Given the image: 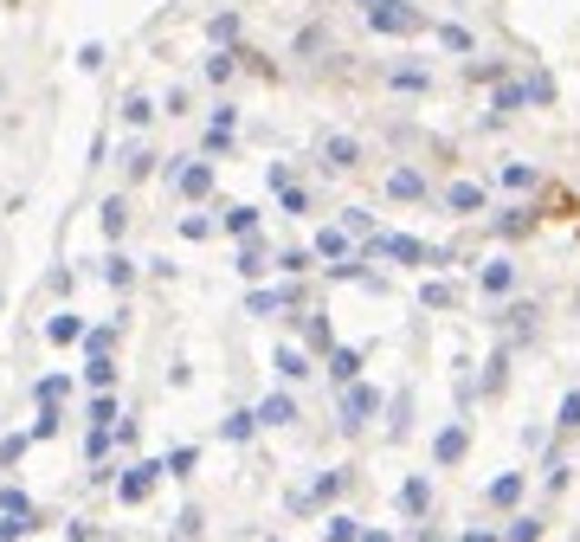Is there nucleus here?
<instances>
[{"instance_id": "13", "label": "nucleus", "mask_w": 580, "mask_h": 542, "mask_svg": "<svg viewBox=\"0 0 580 542\" xmlns=\"http://www.w3.org/2000/svg\"><path fill=\"white\" fill-rule=\"evenodd\" d=\"M523 104H529V85H503L496 91V110H523Z\"/></svg>"}, {"instance_id": "19", "label": "nucleus", "mask_w": 580, "mask_h": 542, "mask_svg": "<svg viewBox=\"0 0 580 542\" xmlns=\"http://www.w3.org/2000/svg\"><path fill=\"white\" fill-rule=\"evenodd\" d=\"M439 39H445L452 52H471V33H465V26H439Z\"/></svg>"}, {"instance_id": "9", "label": "nucleus", "mask_w": 580, "mask_h": 542, "mask_svg": "<svg viewBox=\"0 0 580 542\" xmlns=\"http://www.w3.org/2000/svg\"><path fill=\"white\" fill-rule=\"evenodd\" d=\"M355 368H361V356H355V349H335V356H329V375H335V381H348V387H355Z\"/></svg>"}, {"instance_id": "11", "label": "nucleus", "mask_w": 580, "mask_h": 542, "mask_svg": "<svg viewBox=\"0 0 580 542\" xmlns=\"http://www.w3.org/2000/svg\"><path fill=\"white\" fill-rule=\"evenodd\" d=\"M316 252L323 258H348V233H316Z\"/></svg>"}, {"instance_id": "14", "label": "nucleus", "mask_w": 580, "mask_h": 542, "mask_svg": "<svg viewBox=\"0 0 580 542\" xmlns=\"http://www.w3.org/2000/svg\"><path fill=\"white\" fill-rule=\"evenodd\" d=\"M516 497H523V478H496L490 485V504H516Z\"/></svg>"}, {"instance_id": "6", "label": "nucleus", "mask_w": 580, "mask_h": 542, "mask_svg": "<svg viewBox=\"0 0 580 542\" xmlns=\"http://www.w3.org/2000/svg\"><path fill=\"white\" fill-rule=\"evenodd\" d=\"M387 194H394V200H419V194H425V175H419V168H394V175H387Z\"/></svg>"}, {"instance_id": "15", "label": "nucleus", "mask_w": 580, "mask_h": 542, "mask_svg": "<svg viewBox=\"0 0 580 542\" xmlns=\"http://www.w3.org/2000/svg\"><path fill=\"white\" fill-rule=\"evenodd\" d=\"M123 220H129V207H123V200H104V233H110V239L123 233Z\"/></svg>"}, {"instance_id": "1", "label": "nucleus", "mask_w": 580, "mask_h": 542, "mask_svg": "<svg viewBox=\"0 0 580 542\" xmlns=\"http://www.w3.org/2000/svg\"><path fill=\"white\" fill-rule=\"evenodd\" d=\"M368 26H375V33H419L425 20H419V14L406 7V0H387L381 14H368Z\"/></svg>"}, {"instance_id": "2", "label": "nucleus", "mask_w": 580, "mask_h": 542, "mask_svg": "<svg viewBox=\"0 0 580 542\" xmlns=\"http://www.w3.org/2000/svg\"><path fill=\"white\" fill-rule=\"evenodd\" d=\"M375 252H387V258H400V265H419V258H432L419 239H406V233H375Z\"/></svg>"}, {"instance_id": "17", "label": "nucleus", "mask_w": 580, "mask_h": 542, "mask_svg": "<svg viewBox=\"0 0 580 542\" xmlns=\"http://www.w3.org/2000/svg\"><path fill=\"white\" fill-rule=\"evenodd\" d=\"M503 187H535V168H523V162H510V168H503Z\"/></svg>"}, {"instance_id": "22", "label": "nucleus", "mask_w": 580, "mask_h": 542, "mask_svg": "<svg viewBox=\"0 0 580 542\" xmlns=\"http://www.w3.org/2000/svg\"><path fill=\"white\" fill-rule=\"evenodd\" d=\"M535 536H542V523H535V517H523V523L510 529V542H535Z\"/></svg>"}, {"instance_id": "7", "label": "nucleus", "mask_w": 580, "mask_h": 542, "mask_svg": "<svg viewBox=\"0 0 580 542\" xmlns=\"http://www.w3.org/2000/svg\"><path fill=\"white\" fill-rule=\"evenodd\" d=\"M510 285H516V265H503V258H496V265H484V291H496V297H503Z\"/></svg>"}, {"instance_id": "16", "label": "nucleus", "mask_w": 580, "mask_h": 542, "mask_svg": "<svg viewBox=\"0 0 580 542\" xmlns=\"http://www.w3.org/2000/svg\"><path fill=\"white\" fill-rule=\"evenodd\" d=\"M258 420H271V427H284V420H290V400H284V394H277V400H265V406H258Z\"/></svg>"}, {"instance_id": "4", "label": "nucleus", "mask_w": 580, "mask_h": 542, "mask_svg": "<svg viewBox=\"0 0 580 542\" xmlns=\"http://www.w3.org/2000/svg\"><path fill=\"white\" fill-rule=\"evenodd\" d=\"M445 207H452V214H477V207H484V187H477V181H452V187H445Z\"/></svg>"}, {"instance_id": "8", "label": "nucleus", "mask_w": 580, "mask_h": 542, "mask_svg": "<svg viewBox=\"0 0 580 542\" xmlns=\"http://www.w3.org/2000/svg\"><path fill=\"white\" fill-rule=\"evenodd\" d=\"M206 187H213V168H206V162L181 168V194H206Z\"/></svg>"}, {"instance_id": "12", "label": "nucleus", "mask_w": 580, "mask_h": 542, "mask_svg": "<svg viewBox=\"0 0 580 542\" xmlns=\"http://www.w3.org/2000/svg\"><path fill=\"white\" fill-rule=\"evenodd\" d=\"M458 452H465V433H458V427H445V433H439V465H452Z\"/></svg>"}, {"instance_id": "3", "label": "nucleus", "mask_w": 580, "mask_h": 542, "mask_svg": "<svg viewBox=\"0 0 580 542\" xmlns=\"http://www.w3.org/2000/svg\"><path fill=\"white\" fill-rule=\"evenodd\" d=\"M375 406H381V394L355 381V387L342 394V420H348V427H361V420H368V414H375Z\"/></svg>"}, {"instance_id": "23", "label": "nucleus", "mask_w": 580, "mask_h": 542, "mask_svg": "<svg viewBox=\"0 0 580 542\" xmlns=\"http://www.w3.org/2000/svg\"><path fill=\"white\" fill-rule=\"evenodd\" d=\"M561 427H580V394H567V400H561Z\"/></svg>"}, {"instance_id": "21", "label": "nucleus", "mask_w": 580, "mask_h": 542, "mask_svg": "<svg viewBox=\"0 0 580 542\" xmlns=\"http://www.w3.org/2000/svg\"><path fill=\"white\" fill-rule=\"evenodd\" d=\"M400 504H406V510H425V485H419V478H413V485H406V491H400Z\"/></svg>"}, {"instance_id": "24", "label": "nucleus", "mask_w": 580, "mask_h": 542, "mask_svg": "<svg viewBox=\"0 0 580 542\" xmlns=\"http://www.w3.org/2000/svg\"><path fill=\"white\" fill-rule=\"evenodd\" d=\"M355 7H361V14H381V7H387V0H355Z\"/></svg>"}, {"instance_id": "5", "label": "nucleus", "mask_w": 580, "mask_h": 542, "mask_svg": "<svg viewBox=\"0 0 580 542\" xmlns=\"http://www.w3.org/2000/svg\"><path fill=\"white\" fill-rule=\"evenodd\" d=\"M323 162H329V168H355V162H361L355 136H323Z\"/></svg>"}, {"instance_id": "18", "label": "nucleus", "mask_w": 580, "mask_h": 542, "mask_svg": "<svg viewBox=\"0 0 580 542\" xmlns=\"http://www.w3.org/2000/svg\"><path fill=\"white\" fill-rule=\"evenodd\" d=\"M206 78H213V85H226V78H233V52H220V58H206Z\"/></svg>"}, {"instance_id": "20", "label": "nucleus", "mask_w": 580, "mask_h": 542, "mask_svg": "<svg viewBox=\"0 0 580 542\" xmlns=\"http://www.w3.org/2000/svg\"><path fill=\"white\" fill-rule=\"evenodd\" d=\"M277 304H284V297H277V291H252V316H271V310H277Z\"/></svg>"}, {"instance_id": "10", "label": "nucleus", "mask_w": 580, "mask_h": 542, "mask_svg": "<svg viewBox=\"0 0 580 542\" xmlns=\"http://www.w3.org/2000/svg\"><path fill=\"white\" fill-rule=\"evenodd\" d=\"M252 226H258V207H226V233H239V239H245Z\"/></svg>"}, {"instance_id": "25", "label": "nucleus", "mask_w": 580, "mask_h": 542, "mask_svg": "<svg viewBox=\"0 0 580 542\" xmlns=\"http://www.w3.org/2000/svg\"><path fill=\"white\" fill-rule=\"evenodd\" d=\"M465 542H496V536H484V529H471V536H465Z\"/></svg>"}]
</instances>
